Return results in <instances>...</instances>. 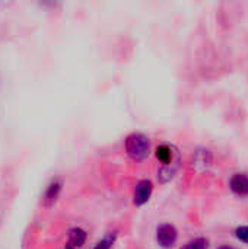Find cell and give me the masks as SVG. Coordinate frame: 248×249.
Masks as SVG:
<instances>
[{
    "label": "cell",
    "mask_w": 248,
    "mask_h": 249,
    "mask_svg": "<svg viewBox=\"0 0 248 249\" xmlns=\"http://www.w3.org/2000/svg\"><path fill=\"white\" fill-rule=\"evenodd\" d=\"M124 150L134 162H142L151 155V140L142 133H132L124 140Z\"/></svg>",
    "instance_id": "obj_1"
},
{
    "label": "cell",
    "mask_w": 248,
    "mask_h": 249,
    "mask_svg": "<svg viewBox=\"0 0 248 249\" xmlns=\"http://www.w3.org/2000/svg\"><path fill=\"white\" fill-rule=\"evenodd\" d=\"M156 244L162 249H171L178 241V231L171 223H161L155 232Z\"/></svg>",
    "instance_id": "obj_2"
},
{
    "label": "cell",
    "mask_w": 248,
    "mask_h": 249,
    "mask_svg": "<svg viewBox=\"0 0 248 249\" xmlns=\"http://www.w3.org/2000/svg\"><path fill=\"white\" fill-rule=\"evenodd\" d=\"M153 193V182L151 179H140L136 182L134 190H133V204L136 207L145 206Z\"/></svg>",
    "instance_id": "obj_3"
},
{
    "label": "cell",
    "mask_w": 248,
    "mask_h": 249,
    "mask_svg": "<svg viewBox=\"0 0 248 249\" xmlns=\"http://www.w3.org/2000/svg\"><path fill=\"white\" fill-rule=\"evenodd\" d=\"M155 155H156V159L161 162V166H167V165H171L174 162L181 160L178 149L172 144H168V143L159 144L155 149Z\"/></svg>",
    "instance_id": "obj_4"
},
{
    "label": "cell",
    "mask_w": 248,
    "mask_h": 249,
    "mask_svg": "<svg viewBox=\"0 0 248 249\" xmlns=\"http://www.w3.org/2000/svg\"><path fill=\"white\" fill-rule=\"evenodd\" d=\"M229 190L238 197L248 196V175L244 172H237L229 178Z\"/></svg>",
    "instance_id": "obj_5"
},
{
    "label": "cell",
    "mask_w": 248,
    "mask_h": 249,
    "mask_svg": "<svg viewBox=\"0 0 248 249\" xmlns=\"http://www.w3.org/2000/svg\"><path fill=\"white\" fill-rule=\"evenodd\" d=\"M61 188H63V182L60 181V179H53L48 185H47V188H45V191H44V196H42V204L45 206V207H51V206H54L56 204V201L58 200V197H60V193H61Z\"/></svg>",
    "instance_id": "obj_6"
},
{
    "label": "cell",
    "mask_w": 248,
    "mask_h": 249,
    "mask_svg": "<svg viewBox=\"0 0 248 249\" xmlns=\"http://www.w3.org/2000/svg\"><path fill=\"white\" fill-rule=\"evenodd\" d=\"M86 239H88V235L82 228H73V229L69 231V236H67L69 247L79 249L80 247L85 245Z\"/></svg>",
    "instance_id": "obj_7"
},
{
    "label": "cell",
    "mask_w": 248,
    "mask_h": 249,
    "mask_svg": "<svg viewBox=\"0 0 248 249\" xmlns=\"http://www.w3.org/2000/svg\"><path fill=\"white\" fill-rule=\"evenodd\" d=\"M180 249H210V242L205 236H197L187 241Z\"/></svg>",
    "instance_id": "obj_8"
},
{
    "label": "cell",
    "mask_w": 248,
    "mask_h": 249,
    "mask_svg": "<svg viewBox=\"0 0 248 249\" xmlns=\"http://www.w3.org/2000/svg\"><path fill=\"white\" fill-rule=\"evenodd\" d=\"M117 236H118V235H117L115 231H114V232H108L101 241L96 242V245L94 247V249H113L115 241H117Z\"/></svg>",
    "instance_id": "obj_9"
},
{
    "label": "cell",
    "mask_w": 248,
    "mask_h": 249,
    "mask_svg": "<svg viewBox=\"0 0 248 249\" xmlns=\"http://www.w3.org/2000/svg\"><path fill=\"white\" fill-rule=\"evenodd\" d=\"M234 235H235V238H237L240 242L248 245V225H241V226H238V228L235 229Z\"/></svg>",
    "instance_id": "obj_10"
},
{
    "label": "cell",
    "mask_w": 248,
    "mask_h": 249,
    "mask_svg": "<svg viewBox=\"0 0 248 249\" xmlns=\"http://www.w3.org/2000/svg\"><path fill=\"white\" fill-rule=\"evenodd\" d=\"M216 249H237L235 247H231V245H221V247H218Z\"/></svg>",
    "instance_id": "obj_11"
},
{
    "label": "cell",
    "mask_w": 248,
    "mask_h": 249,
    "mask_svg": "<svg viewBox=\"0 0 248 249\" xmlns=\"http://www.w3.org/2000/svg\"><path fill=\"white\" fill-rule=\"evenodd\" d=\"M66 249H76V248H72V247H69V245H67V248Z\"/></svg>",
    "instance_id": "obj_12"
}]
</instances>
